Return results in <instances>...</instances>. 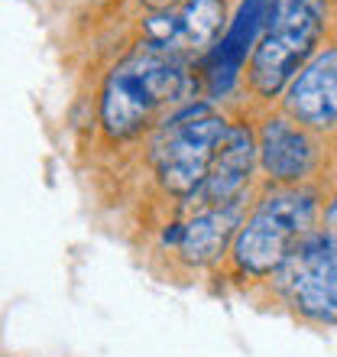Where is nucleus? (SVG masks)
I'll return each instance as SVG.
<instances>
[{
	"label": "nucleus",
	"mask_w": 337,
	"mask_h": 357,
	"mask_svg": "<svg viewBox=\"0 0 337 357\" xmlns=\"http://www.w3.org/2000/svg\"><path fill=\"white\" fill-rule=\"evenodd\" d=\"M195 88L191 59L136 43L104 78L97 94V127L111 143L136 140L185 107Z\"/></svg>",
	"instance_id": "1"
},
{
	"label": "nucleus",
	"mask_w": 337,
	"mask_h": 357,
	"mask_svg": "<svg viewBox=\"0 0 337 357\" xmlns=\"http://www.w3.org/2000/svg\"><path fill=\"white\" fill-rule=\"evenodd\" d=\"M318 221V195L305 185H272L260 202H253L237 227L227 257L240 280L276 276L285 257L301 237H308Z\"/></svg>",
	"instance_id": "2"
},
{
	"label": "nucleus",
	"mask_w": 337,
	"mask_h": 357,
	"mask_svg": "<svg viewBox=\"0 0 337 357\" xmlns=\"http://www.w3.org/2000/svg\"><path fill=\"white\" fill-rule=\"evenodd\" d=\"M227 123L214 101H188L152 130L146 160L162 195L175 198L178 205L198 198Z\"/></svg>",
	"instance_id": "3"
},
{
	"label": "nucleus",
	"mask_w": 337,
	"mask_h": 357,
	"mask_svg": "<svg viewBox=\"0 0 337 357\" xmlns=\"http://www.w3.org/2000/svg\"><path fill=\"white\" fill-rule=\"evenodd\" d=\"M328 26V0H276L269 26L246 62V88L276 98L311 62Z\"/></svg>",
	"instance_id": "4"
},
{
	"label": "nucleus",
	"mask_w": 337,
	"mask_h": 357,
	"mask_svg": "<svg viewBox=\"0 0 337 357\" xmlns=\"http://www.w3.org/2000/svg\"><path fill=\"white\" fill-rule=\"evenodd\" d=\"M272 280L301 319L337 325V244L321 231L301 237Z\"/></svg>",
	"instance_id": "5"
},
{
	"label": "nucleus",
	"mask_w": 337,
	"mask_h": 357,
	"mask_svg": "<svg viewBox=\"0 0 337 357\" xmlns=\"http://www.w3.org/2000/svg\"><path fill=\"white\" fill-rule=\"evenodd\" d=\"M230 23V0H185L178 7L143 13L136 23L140 46L178 59H201Z\"/></svg>",
	"instance_id": "6"
},
{
	"label": "nucleus",
	"mask_w": 337,
	"mask_h": 357,
	"mask_svg": "<svg viewBox=\"0 0 337 357\" xmlns=\"http://www.w3.org/2000/svg\"><path fill=\"white\" fill-rule=\"evenodd\" d=\"M272 13H276V0H240V7L230 13L224 36L198 59L195 82L205 91V101H221L237 88L240 72L250 62L262 29L269 26Z\"/></svg>",
	"instance_id": "7"
},
{
	"label": "nucleus",
	"mask_w": 337,
	"mask_h": 357,
	"mask_svg": "<svg viewBox=\"0 0 337 357\" xmlns=\"http://www.w3.org/2000/svg\"><path fill=\"white\" fill-rule=\"evenodd\" d=\"M246 218V202L237 205H195L188 215L172 218L159 231V247L185 270H211L227 257L237 227Z\"/></svg>",
	"instance_id": "8"
},
{
	"label": "nucleus",
	"mask_w": 337,
	"mask_h": 357,
	"mask_svg": "<svg viewBox=\"0 0 337 357\" xmlns=\"http://www.w3.org/2000/svg\"><path fill=\"white\" fill-rule=\"evenodd\" d=\"M256 166H260L256 133L250 130V123L230 121L221 143H217L214 160L207 166L205 185L198 192L195 205H237V202H246Z\"/></svg>",
	"instance_id": "9"
},
{
	"label": "nucleus",
	"mask_w": 337,
	"mask_h": 357,
	"mask_svg": "<svg viewBox=\"0 0 337 357\" xmlns=\"http://www.w3.org/2000/svg\"><path fill=\"white\" fill-rule=\"evenodd\" d=\"M256 156L272 185H301L318 162V146L289 114H272L256 133Z\"/></svg>",
	"instance_id": "10"
},
{
	"label": "nucleus",
	"mask_w": 337,
	"mask_h": 357,
	"mask_svg": "<svg viewBox=\"0 0 337 357\" xmlns=\"http://www.w3.org/2000/svg\"><path fill=\"white\" fill-rule=\"evenodd\" d=\"M285 114L305 130L337 127V46L315 52L285 88Z\"/></svg>",
	"instance_id": "11"
},
{
	"label": "nucleus",
	"mask_w": 337,
	"mask_h": 357,
	"mask_svg": "<svg viewBox=\"0 0 337 357\" xmlns=\"http://www.w3.org/2000/svg\"><path fill=\"white\" fill-rule=\"evenodd\" d=\"M321 234L328 237L331 244H337V198L328 202V208H324V227H321Z\"/></svg>",
	"instance_id": "12"
},
{
	"label": "nucleus",
	"mask_w": 337,
	"mask_h": 357,
	"mask_svg": "<svg viewBox=\"0 0 337 357\" xmlns=\"http://www.w3.org/2000/svg\"><path fill=\"white\" fill-rule=\"evenodd\" d=\"M143 7V13H156V10H168V7H178V3H185V0H136Z\"/></svg>",
	"instance_id": "13"
}]
</instances>
